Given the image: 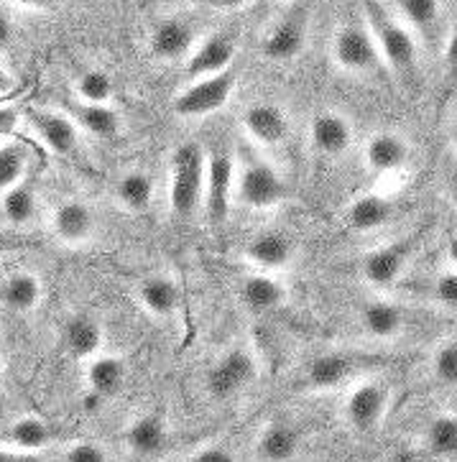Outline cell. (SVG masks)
<instances>
[{
    "mask_svg": "<svg viewBox=\"0 0 457 462\" xmlns=\"http://www.w3.org/2000/svg\"><path fill=\"white\" fill-rule=\"evenodd\" d=\"M0 375H3V360H0Z\"/></svg>",
    "mask_w": 457,
    "mask_h": 462,
    "instance_id": "cell-52",
    "label": "cell"
},
{
    "mask_svg": "<svg viewBox=\"0 0 457 462\" xmlns=\"http://www.w3.org/2000/svg\"><path fill=\"white\" fill-rule=\"evenodd\" d=\"M286 197V181L279 169L266 159L248 153L236 162V199L248 209L276 208Z\"/></svg>",
    "mask_w": 457,
    "mask_h": 462,
    "instance_id": "cell-4",
    "label": "cell"
},
{
    "mask_svg": "<svg viewBox=\"0 0 457 462\" xmlns=\"http://www.w3.org/2000/svg\"><path fill=\"white\" fill-rule=\"evenodd\" d=\"M11 39H14V29H11L8 18L0 14V54L11 46Z\"/></svg>",
    "mask_w": 457,
    "mask_h": 462,
    "instance_id": "cell-46",
    "label": "cell"
},
{
    "mask_svg": "<svg viewBox=\"0 0 457 462\" xmlns=\"http://www.w3.org/2000/svg\"><path fill=\"white\" fill-rule=\"evenodd\" d=\"M3 103H5V97H0V105H3Z\"/></svg>",
    "mask_w": 457,
    "mask_h": 462,
    "instance_id": "cell-53",
    "label": "cell"
},
{
    "mask_svg": "<svg viewBox=\"0 0 457 462\" xmlns=\"http://www.w3.org/2000/svg\"><path fill=\"white\" fill-rule=\"evenodd\" d=\"M429 373L444 386H457V340H444L429 358Z\"/></svg>",
    "mask_w": 457,
    "mask_h": 462,
    "instance_id": "cell-37",
    "label": "cell"
},
{
    "mask_svg": "<svg viewBox=\"0 0 457 462\" xmlns=\"http://www.w3.org/2000/svg\"><path fill=\"white\" fill-rule=\"evenodd\" d=\"M3 248H5V240H3V236H0V254H3Z\"/></svg>",
    "mask_w": 457,
    "mask_h": 462,
    "instance_id": "cell-51",
    "label": "cell"
},
{
    "mask_svg": "<svg viewBox=\"0 0 457 462\" xmlns=\"http://www.w3.org/2000/svg\"><path fill=\"white\" fill-rule=\"evenodd\" d=\"M74 90H77L82 103L107 105L113 100L116 88H113V79H110L107 72H103V69H88V72H82V75L77 77Z\"/></svg>",
    "mask_w": 457,
    "mask_h": 462,
    "instance_id": "cell-36",
    "label": "cell"
},
{
    "mask_svg": "<svg viewBox=\"0 0 457 462\" xmlns=\"http://www.w3.org/2000/svg\"><path fill=\"white\" fill-rule=\"evenodd\" d=\"M394 14L414 31L422 44L437 46L444 36L443 0H391Z\"/></svg>",
    "mask_w": 457,
    "mask_h": 462,
    "instance_id": "cell-15",
    "label": "cell"
},
{
    "mask_svg": "<svg viewBox=\"0 0 457 462\" xmlns=\"http://www.w3.org/2000/svg\"><path fill=\"white\" fill-rule=\"evenodd\" d=\"M447 261H450L452 269H457V233L450 238V243H447Z\"/></svg>",
    "mask_w": 457,
    "mask_h": 462,
    "instance_id": "cell-49",
    "label": "cell"
},
{
    "mask_svg": "<svg viewBox=\"0 0 457 462\" xmlns=\"http://www.w3.org/2000/svg\"><path fill=\"white\" fill-rule=\"evenodd\" d=\"M312 26V0H296L281 14L261 42V54L268 61H294L307 49Z\"/></svg>",
    "mask_w": 457,
    "mask_h": 462,
    "instance_id": "cell-5",
    "label": "cell"
},
{
    "mask_svg": "<svg viewBox=\"0 0 457 462\" xmlns=\"http://www.w3.org/2000/svg\"><path fill=\"white\" fill-rule=\"evenodd\" d=\"M444 197H447V202L457 209V166L455 169H450L447 177H444Z\"/></svg>",
    "mask_w": 457,
    "mask_h": 462,
    "instance_id": "cell-45",
    "label": "cell"
},
{
    "mask_svg": "<svg viewBox=\"0 0 457 462\" xmlns=\"http://www.w3.org/2000/svg\"><path fill=\"white\" fill-rule=\"evenodd\" d=\"M366 26L373 33L384 67L404 85H414L419 77V39L414 31L394 11H388L386 0H366Z\"/></svg>",
    "mask_w": 457,
    "mask_h": 462,
    "instance_id": "cell-1",
    "label": "cell"
},
{
    "mask_svg": "<svg viewBox=\"0 0 457 462\" xmlns=\"http://www.w3.org/2000/svg\"><path fill=\"white\" fill-rule=\"evenodd\" d=\"M302 449V432L292 421H268L258 439H256V455L264 462H294Z\"/></svg>",
    "mask_w": 457,
    "mask_h": 462,
    "instance_id": "cell-23",
    "label": "cell"
},
{
    "mask_svg": "<svg viewBox=\"0 0 457 462\" xmlns=\"http://www.w3.org/2000/svg\"><path fill=\"white\" fill-rule=\"evenodd\" d=\"M236 197V159L225 149H215L207 153L205 174V212L207 220L222 227L230 215V202Z\"/></svg>",
    "mask_w": 457,
    "mask_h": 462,
    "instance_id": "cell-10",
    "label": "cell"
},
{
    "mask_svg": "<svg viewBox=\"0 0 457 462\" xmlns=\"http://www.w3.org/2000/svg\"><path fill=\"white\" fill-rule=\"evenodd\" d=\"M26 169H29V151L23 143H18V141L0 143V192L23 181Z\"/></svg>",
    "mask_w": 457,
    "mask_h": 462,
    "instance_id": "cell-35",
    "label": "cell"
},
{
    "mask_svg": "<svg viewBox=\"0 0 457 462\" xmlns=\"http://www.w3.org/2000/svg\"><path fill=\"white\" fill-rule=\"evenodd\" d=\"M51 227L64 245H82L95 236V212L79 199H67L54 209Z\"/></svg>",
    "mask_w": 457,
    "mask_h": 462,
    "instance_id": "cell-24",
    "label": "cell"
},
{
    "mask_svg": "<svg viewBox=\"0 0 457 462\" xmlns=\"http://www.w3.org/2000/svg\"><path fill=\"white\" fill-rule=\"evenodd\" d=\"M207 151L197 141L179 143L172 156L169 205L179 220H190L205 199Z\"/></svg>",
    "mask_w": 457,
    "mask_h": 462,
    "instance_id": "cell-2",
    "label": "cell"
},
{
    "mask_svg": "<svg viewBox=\"0 0 457 462\" xmlns=\"http://www.w3.org/2000/svg\"><path fill=\"white\" fill-rule=\"evenodd\" d=\"M450 143H452V149L457 153V116L452 118V125H450Z\"/></svg>",
    "mask_w": 457,
    "mask_h": 462,
    "instance_id": "cell-50",
    "label": "cell"
},
{
    "mask_svg": "<svg viewBox=\"0 0 457 462\" xmlns=\"http://www.w3.org/2000/svg\"><path fill=\"white\" fill-rule=\"evenodd\" d=\"M194 46H197V29L192 21L179 15L159 21L148 36V49L159 61L187 60Z\"/></svg>",
    "mask_w": 457,
    "mask_h": 462,
    "instance_id": "cell-13",
    "label": "cell"
},
{
    "mask_svg": "<svg viewBox=\"0 0 457 462\" xmlns=\"http://www.w3.org/2000/svg\"><path fill=\"white\" fill-rule=\"evenodd\" d=\"M39 138L51 153L70 156L79 143V125L70 116H61L54 110H36L29 116Z\"/></svg>",
    "mask_w": 457,
    "mask_h": 462,
    "instance_id": "cell-25",
    "label": "cell"
},
{
    "mask_svg": "<svg viewBox=\"0 0 457 462\" xmlns=\"http://www.w3.org/2000/svg\"><path fill=\"white\" fill-rule=\"evenodd\" d=\"M18 5H26V8H51L57 5L60 0H14Z\"/></svg>",
    "mask_w": 457,
    "mask_h": 462,
    "instance_id": "cell-48",
    "label": "cell"
},
{
    "mask_svg": "<svg viewBox=\"0 0 457 462\" xmlns=\"http://www.w3.org/2000/svg\"><path fill=\"white\" fill-rule=\"evenodd\" d=\"M246 258L256 269L281 271L294 261V240L281 230H261L246 243Z\"/></svg>",
    "mask_w": 457,
    "mask_h": 462,
    "instance_id": "cell-21",
    "label": "cell"
},
{
    "mask_svg": "<svg viewBox=\"0 0 457 462\" xmlns=\"http://www.w3.org/2000/svg\"><path fill=\"white\" fill-rule=\"evenodd\" d=\"M123 442L126 449L135 455V457H156L166 449L169 442V427L166 419L159 411H146L138 414L135 419L128 421V427L123 430Z\"/></svg>",
    "mask_w": 457,
    "mask_h": 462,
    "instance_id": "cell-18",
    "label": "cell"
},
{
    "mask_svg": "<svg viewBox=\"0 0 457 462\" xmlns=\"http://www.w3.org/2000/svg\"><path fill=\"white\" fill-rule=\"evenodd\" d=\"M236 54L238 44L233 33H228V31L210 33L202 42H197L194 51L187 57V75L192 79H200V77L225 72V69L233 67Z\"/></svg>",
    "mask_w": 457,
    "mask_h": 462,
    "instance_id": "cell-16",
    "label": "cell"
},
{
    "mask_svg": "<svg viewBox=\"0 0 457 462\" xmlns=\"http://www.w3.org/2000/svg\"><path fill=\"white\" fill-rule=\"evenodd\" d=\"M424 445L437 457L457 455V414H437L424 430Z\"/></svg>",
    "mask_w": 457,
    "mask_h": 462,
    "instance_id": "cell-34",
    "label": "cell"
},
{
    "mask_svg": "<svg viewBox=\"0 0 457 462\" xmlns=\"http://www.w3.org/2000/svg\"><path fill=\"white\" fill-rule=\"evenodd\" d=\"M44 297V283L31 271H15L0 283V304L15 314L33 312Z\"/></svg>",
    "mask_w": 457,
    "mask_h": 462,
    "instance_id": "cell-28",
    "label": "cell"
},
{
    "mask_svg": "<svg viewBox=\"0 0 457 462\" xmlns=\"http://www.w3.org/2000/svg\"><path fill=\"white\" fill-rule=\"evenodd\" d=\"M243 131L261 146H279L292 134V120L276 103H253L243 113Z\"/></svg>",
    "mask_w": 457,
    "mask_h": 462,
    "instance_id": "cell-17",
    "label": "cell"
},
{
    "mask_svg": "<svg viewBox=\"0 0 457 462\" xmlns=\"http://www.w3.org/2000/svg\"><path fill=\"white\" fill-rule=\"evenodd\" d=\"M85 134L95 135L100 141H110L120 134L123 123H120L118 110H113L110 103L107 105H95V103H82L77 107V120H74Z\"/></svg>",
    "mask_w": 457,
    "mask_h": 462,
    "instance_id": "cell-33",
    "label": "cell"
},
{
    "mask_svg": "<svg viewBox=\"0 0 457 462\" xmlns=\"http://www.w3.org/2000/svg\"><path fill=\"white\" fill-rule=\"evenodd\" d=\"M422 238H424V227L368 251V254L363 255V261H360V273H363L366 283L373 286V289H391V286H396L406 266L412 263Z\"/></svg>",
    "mask_w": 457,
    "mask_h": 462,
    "instance_id": "cell-6",
    "label": "cell"
},
{
    "mask_svg": "<svg viewBox=\"0 0 457 462\" xmlns=\"http://www.w3.org/2000/svg\"><path fill=\"white\" fill-rule=\"evenodd\" d=\"M85 378H88L89 396H95L98 402H107L116 399L128 378V365L120 356L113 353H100L95 358L88 360L85 368Z\"/></svg>",
    "mask_w": 457,
    "mask_h": 462,
    "instance_id": "cell-22",
    "label": "cell"
},
{
    "mask_svg": "<svg viewBox=\"0 0 457 462\" xmlns=\"http://www.w3.org/2000/svg\"><path fill=\"white\" fill-rule=\"evenodd\" d=\"M443 60H444V95L457 90V29L452 33H447L443 46Z\"/></svg>",
    "mask_w": 457,
    "mask_h": 462,
    "instance_id": "cell-40",
    "label": "cell"
},
{
    "mask_svg": "<svg viewBox=\"0 0 457 462\" xmlns=\"http://www.w3.org/2000/svg\"><path fill=\"white\" fill-rule=\"evenodd\" d=\"M14 90H15V79L11 77V72L0 64V97H8Z\"/></svg>",
    "mask_w": 457,
    "mask_h": 462,
    "instance_id": "cell-47",
    "label": "cell"
},
{
    "mask_svg": "<svg viewBox=\"0 0 457 462\" xmlns=\"http://www.w3.org/2000/svg\"><path fill=\"white\" fill-rule=\"evenodd\" d=\"M61 462H110V457H107V452L98 442L79 439V442H72V445L64 448Z\"/></svg>",
    "mask_w": 457,
    "mask_h": 462,
    "instance_id": "cell-39",
    "label": "cell"
},
{
    "mask_svg": "<svg viewBox=\"0 0 457 462\" xmlns=\"http://www.w3.org/2000/svg\"><path fill=\"white\" fill-rule=\"evenodd\" d=\"M391 388L381 381H358L342 402V419L348 430L355 434L376 432L391 409Z\"/></svg>",
    "mask_w": 457,
    "mask_h": 462,
    "instance_id": "cell-8",
    "label": "cell"
},
{
    "mask_svg": "<svg viewBox=\"0 0 457 462\" xmlns=\"http://www.w3.org/2000/svg\"><path fill=\"white\" fill-rule=\"evenodd\" d=\"M0 462H44L39 452H23V449H0Z\"/></svg>",
    "mask_w": 457,
    "mask_h": 462,
    "instance_id": "cell-44",
    "label": "cell"
},
{
    "mask_svg": "<svg viewBox=\"0 0 457 462\" xmlns=\"http://www.w3.org/2000/svg\"><path fill=\"white\" fill-rule=\"evenodd\" d=\"M289 299L286 286L271 273H253L240 283V301L253 314H268L281 310Z\"/></svg>",
    "mask_w": 457,
    "mask_h": 462,
    "instance_id": "cell-27",
    "label": "cell"
},
{
    "mask_svg": "<svg viewBox=\"0 0 457 462\" xmlns=\"http://www.w3.org/2000/svg\"><path fill=\"white\" fill-rule=\"evenodd\" d=\"M18 123H21V113L15 110L14 105H0V138L14 134L15 128H18Z\"/></svg>",
    "mask_w": 457,
    "mask_h": 462,
    "instance_id": "cell-43",
    "label": "cell"
},
{
    "mask_svg": "<svg viewBox=\"0 0 457 462\" xmlns=\"http://www.w3.org/2000/svg\"><path fill=\"white\" fill-rule=\"evenodd\" d=\"M360 329L373 340H396L406 329V310L388 299H370L358 310Z\"/></svg>",
    "mask_w": 457,
    "mask_h": 462,
    "instance_id": "cell-19",
    "label": "cell"
},
{
    "mask_svg": "<svg viewBox=\"0 0 457 462\" xmlns=\"http://www.w3.org/2000/svg\"><path fill=\"white\" fill-rule=\"evenodd\" d=\"M61 337H64L67 353L77 360H89L103 353V325L95 317H89V314H74V317H70L64 322Z\"/></svg>",
    "mask_w": 457,
    "mask_h": 462,
    "instance_id": "cell-26",
    "label": "cell"
},
{
    "mask_svg": "<svg viewBox=\"0 0 457 462\" xmlns=\"http://www.w3.org/2000/svg\"><path fill=\"white\" fill-rule=\"evenodd\" d=\"M187 462H238L236 455L222 445H207V448H200L194 455H190Z\"/></svg>",
    "mask_w": 457,
    "mask_h": 462,
    "instance_id": "cell-41",
    "label": "cell"
},
{
    "mask_svg": "<svg viewBox=\"0 0 457 462\" xmlns=\"http://www.w3.org/2000/svg\"><path fill=\"white\" fill-rule=\"evenodd\" d=\"M179 3L197 5V8H212V11H240L256 0H179Z\"/></svg>",
    "mask_w": 457,
    "mask_h": 462,
    "instance_id": "cell-42",
    "label": "cell"
},
{
    "mask_svg": "<svg viewBox=\"0 0 457 462\" xmlns=\"http://www.w3.org/2000/svg\"><path fill=\"white\" fill-rule=\"evenodd\" d=\"M256 358L246 347H230L205 373V391L215 402H230L256 381Z\"/></svg>",
    "mask_w": 457,
    "mask_h": 462,
    "instance_id": "cell-9",
    "label": "cell"
},
{
    "mask_svg": "<svg viewBox=\"0 0 457 462\" xmlns=\"http://www.w3.org/2000/svg\"><path fill=\"white\" fill-rule=\"evenodd\" d=\"M355 128L338 110H322L310 123V143L312 149L327 159H340L353 149Z\"/></svg>",
    "mask_w": 457,
    "mask_h": 462,
    "instance_id": "cell-14",
    "label": "cell"
},
{
    "mask_svg": "<svg viewBox=\"0 0 457 462\" xmlns=\"http://www.w3.org/2000/svg\"><path fill=\"white\" fill-rule=\"evenodd\" d=\"M154 194H156V184H154V177L148 171H128L123 174L116 184V199H118L120 208H126L133 215H141L151 208L154 202Z\"/></svg>",
    "mask_w": 457,
    "mask_h": 462,
    "instance_id": "cell-31",
    "label": "cell"
},
{
    "mask_svg": "<svg viewBox=\"0 0 457 462\" xmlns=\"http://www.w3.org/2000/svg\"><path fill=\"white\" fill-rule=\"evenodd\" d=\"M8 439L15 449L23 452H42L54 442L51 424L42 417H18L8 427Z\"/></svg>",
    "mask_w": 457,
    "mask_h": 462,
    "instance_id": "cell-32",
    "label": "cell"
},
{
    "mask_svg": "<svg viewBox=\"0 0 457 462\" xmlns=\"http://www.w3.org/2000/svg\"><path fill=\"white\" fill-rule=\"evenodd\" d=\"M330 54L340 72L353 77H373L384 69V60L378 54V46L373 42V33L360 21H345L332 33Z\"/></svg>",
    "mask_w": 457,
    "mask_h": 462,
    "instance_id": "cell-3",
    "label": "cell"
},
{
    "mask_svg": "<svg viewBox=\"0 0 457 462\" xmlns=\"http://www.w3.org/2000/svg\"><path fill=\"white\" fill-rule=\"evenodd\" d=\"M363 371H366L363 356L350 353V350H327L307 365L304 381L312 391H335V388L353 383Z\"/></svg>",
    "mask_w": 457,
    "mask_h": 462,
    "instance_id": "cell-11",
    "label": "cell"
},
{
    "mask_svg": "<svg viewBox=\"0 0 457 462\" xmlns=\"http://www.w3.org/2000/svg\"><path fill=\"white\" fill-rule=\"evenodd\" d=\"M412 143L396 131H378L363 146V164L376 177H391L412 162Z\"/></svg>",
    "mask_w": 457,
    "mask_h": 462,
    "instance_id": "cell-12",
    "label": "cell"
},
{
    "mask_svg": "<svg viewBox=\"0 0 457 462\" xmlns=\"http://www.w3.org/2000/svg\"><path fill=\"white\" fill-rule=\"evenodd\" d=\"M429 297L447 310H457V269L450 266V269L440 271L429 282Z\"/></svg>",
    "mask_w": 457,
    "mask_h": 462,
    "instance_id": "cell-38",
    "label": "cell"
},
{
    "mask_svg": "<svg viewBox=\"0 0 457 462\" xmlns=\"http://www.w3.org/2000/svg\"><path fill=\"white\" fill-rule=\"evenodd\" d=\"M0 215L3 220L11 225H29L36 220L39 215V194H36V187L29 184V181H18L11 189L3 192V199H0Z\"/></svg>",
    "mask_w": 457,
    "mask_h": 462,
    "instance_id": "cell-30",
    "label": "cell"
},
{
    "mask_svg": "<svg viewBox=\"0 0 457 462\" xmlns=\"http://www.w3.org/2000/svg\"><path fill=\"white\" fill-rule=\"evenodd\" d=\"M238 85V72L230 67L225 72L218 75L200 77L194 79L192 85H187L184 90L179 92L172 103V110L177 113L179 118H207L215 116L218 110H222L225 105L230 103L233 92Z\"/></svg>",
    "mask_w": 457,
    "mask_h": 462,
    "instance_id": "cell-7",
    "label": "cell"
},
{
    "mask_svg": "<svg viewBox=\"0 0 457 462\" xmlns=\"http://www.w3.org/2000/svg\"><path fill=\"white\" fill-rule=\"evenodd\" d=\"M138 301L151 317L169 319L179 312L182 291L169 276H148L146 282L138 286Z\"/></svg>",
    "mask_w": 457,
    "mask_h": 462,
    "instance_id": "cell-29",
    "label": "cell"
},
{
    "mask_svg": "<svg viewBox=\"0 0 457 462\" xmlns=\"http://www.w3.org/2000/svg\"><path fill=\"white\" fill-rule=\"evenodd\" d=\"M396 202L381 192H363L345 208V225L353 233H376L394 220Z\"/></svg>",
    "mask_w": 457,
    "mask_h": 462,
    "instance_id": "cell-20",
    "label": "cell"
}]
</instances>
